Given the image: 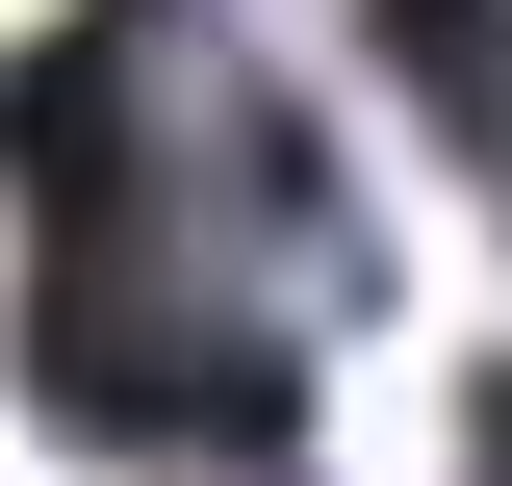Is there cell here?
I'll use <instances>...</instances> for the list:
<instances>
[{
  "label": "cell",
  "instance_id": "cell-1",
  "mask_svg": "<svg viewBox=\"0 0 512 486\" xmlns=\"http://www.w3.org/2000/svg\"><path fill=\"white\" fill-rule=\"evenodd\" d=\"M359 52L410 77V128L461 180H512V0H359Z\"/></svg>",
  "mask_w": 512,
  "mask_h": 486
},
{
  "label": "cell",
  "instance_id": "cell-2",
  "mask_svg": "<svg viewBox=\"0 0 512 486\" xmlns=\"http://www.w3.org/2000/svg\"><path fill=\"white\" fill-rule=\"evenodd\" d=\"M205 486H282V461H205Z\"/></svg>",
  "mask_w": 512,
  "mask_h": 486
}]
</instances>
